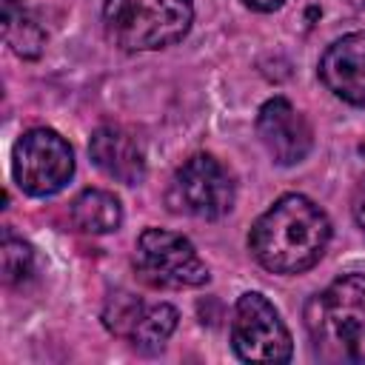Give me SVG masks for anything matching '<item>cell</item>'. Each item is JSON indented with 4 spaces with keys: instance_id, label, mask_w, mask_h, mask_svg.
<instances>
[{
    "instance_id": "9a60e30c",
    "label": "cell",
    "mask_w": 365,
    "mask_h": 365,
    "mask_svg": "<svg viewBox=\"0 0 365 365\" xmlns=\"http://www.w3.org/2000/svg\"><path fill=\"white\" fill-rule=\"evenodd\" d=\"M351 214H354L356 225L365 231V177L354 185V194H351Z\"/></svg>"
},
{
    "instance_id": "7c38bea8",
    "label": "cell",
    "mask_w": 365,
    "mask_h": 365,
    "mask_svg": "<svg viewBox=\"0 0 365 365\" xmlns=\"http://www.w3.org/2000/svg\"><path fill=\"white\" fill-rule=\"evenodd\" d=\"M71 220L86 234H111L123 222V205L111 191L86 188L71 202Z\"/></svg>"
},
{
    "instance_id": "8992f818",
    "label": "cell",
    "mask_w": 365,
    "mask_h": 365,
    "mask_svg": "<svg viewBox=\"0 0 365 365\" xmlns=\"http://www.w3.org/2000/svg\"><path fill=\"white\" fill-rule=\"evenodd\" d=\"M11 174L23 194L51 197L74 177V151L54 128H29L14 143Z\"/></svg>"
},
{
    "instance_id": "5bb4252c",
    "label": "cell",
    "mask_w": 365,
    "mask_h": 365,
    "mask_svg": "<svg viewBox=\"0 0 365 365\" xmlns=\"http://www.w3.org/2000/svg\"><path fill=\"white\" fill-rule=\"evenodd\" d=\"M34 277V251L29 242L3 237V282L11 288H23Z\"/></svg>"
},
{
    "instance_id": "5b68a950",
    "label": "cell",
    "mask_w": 365,
    "mask_h": 365,
    "mask_svg": "<svg viewBox=\"0 0 365 365\" xmlns=\"http://www.w3.org/2000/svg\"><path fill=\"white\" fill-rule=\"evenodd\" d=\"M134 271L154 288H200L211 279L191 240L165 228H145L137 237Z\"/></svg>"
},
{
    "instance_id": "6da1fadb",
    "label": "cell",
    "mask_w": 365,
    "mask_h": 365,
    "mask_svg": "<svg viewBox=\"0 0 365 365\" xmlns=\"http://www.w3.org/2000/svg\"><path fill=\"white\" fill-rule=\"evenodd\" d=\"M331 240L328 214L302 194L279 197L248 231V251L271 274H302L314 268Z\"/></svg>"
},
{
    "instance_id": "52a82bcc",
    "label": "cell",
    "mask_w": 365,
    "mask_h": 365,
    "mask_svg": "<svg viewBox=\"0 0 365 365\" xmlns=\"http://www.w3.org/2000/svg\"><path fill=\"white\" fill-rule=\"evenodd\" d=\"M231 348L242 362H288L294 354L291 331L274 302L259 291H245L231 317Z\"/></svg>"
},
{
    "instance_id": "30bf717a",
    "label": "cell",
    "mask_w": 365,
    "mask_h": 365,
    "mask_svg": "<svg viewBox=\"0 0 365 365\" xmlns=\"http://www.w3.org/2000/svg\"><path fill=\"white\" fill-rule=\"evenodd\" d=\"M322 86L348 106L365 108V31L334 40L317 66Z\"/></svg>"
},
{
    "instance_id": "2e32d148",
    "label": "cell",
    "mask_w": 365,
    "mask_h": 365,
    "mask_svg": "<svg viewBox=\"0 0 365 365\" xmlns=\"http://www.w3.org/2000/svg\"><path fill=\"white\" fill-rule=\"evenodd\" d=\"M251 11H259V14H271V11H277V9H282V3L285 0H242Z\"/></svg>"
},
{
    "instance_id": "ba28073f",
    "label": "cell",
    "mask_w": 365,
    "mask_h": 365,
    "mask_svg": "<svg viewBox=\"0 0 365 365\" xmlns=\"http://www.w3.org/2000/svg\"><path fill=\"white\" fill-rule=\"evenodd\" d=\"M177 308L168 302H143L137 294L114 291L103 305V325L114 334L128 339L134 348L151 354L160 351L177 328Z\"/></svg>"
},
{
    "instance_id": "9c48e42d",
    "label": "cell",
    "mask_w": 365,
    "mask_h": 365,
    "mask_svg": "<svg viewBox=\"0 0 365 365\" xmlns=\"http://www.w3.org/2000/svg\"><path fill=\"white\" fill-rule=\"evenodd\" d=\"M257 137L277 165H297L314 145L311 123L285 97H271L257 111Z\"/></svg>"
},
{
    "instance_id": "4fadbf2b",
    "label": "cell",
    "mask_w": 365,
    "mask_h": 365,
    "mask_svg": "<svg viewBox=\"0 0 365 365\" xmlns=\"http://www.w3.org/2000/svg\"><path fill=\"white\" fill-rule=\"evenodd\" d=\"M3 37L11 46V51L23 60L40 57L46 46L43 26L23 9L20 0H3Z\"/></svg>"
},
{
    "instance_id": "277c9868",
    "label": "cell",
    "mask_w": 365,
    "mask_h": 365,
    "mask_svg": "<svg viewBox=\"0 0 365 365\" xmlns=\"http://www.w3.org/2000/svg\"><path fill=\"white\" fill-rule=\"evenodd\" d=\"M234 177L211 154L188 157L171 177L165 202L174 214L194 220H220L234 208Z\"/></svg>"
},
{
    "instance_id": "3957f363",
    "label": "cell",
    "mask_w": 365,
    "mask_h": 365,
    "mask_svg": "<svg viewBox=\"0 0 365 365\" xmlns=\"http://www.w3.org/2000/svg\"><path fill=\"white\" fill-rule=\"evenodd\" d=\"M194 20L191 0H106L103 29L123 51H157L180 43Z\"/></svg>"
},
{
    "instance_id": "7a4b0ae2",
    "label": "cell",
    "mask_w": 365,
    "mask_h": 365,
    "mask_svg": "<svg viewBox=\"0 0 365 365\" xmlns=\"http://www.w3.org/2000/svg\"><path fill=\"white\" fill-rule=\"evenodd\" d=\"M314 354L325 362H365V274H342L302 311Z\"/></svg>"
},
{
    "instance_id": "8fae6325",
    "label": "cell",
    "mask_w": 365,
    "mask_h": 365,
    "mask_svg": "<svg viewBox=\"0 0 365 365\" xmlns=\"http://www.w3.org/2000/svg\"><path fill=\"white\" fill-rule=\"evenodd\" d=\"M88 157L106 177L123 185H140L145 180V148L131 131L120 125L94 128L88 140Z\"/></svg>"
}]
</instances>
